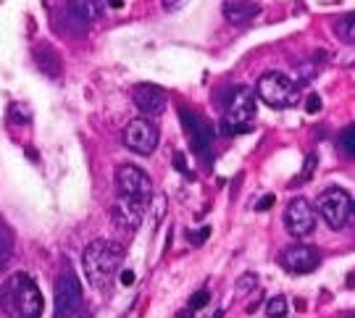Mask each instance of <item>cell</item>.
Here are the masks:
<instances>
[{"label": "cell", "mask_w": 355, "mask_h": 318, "mask_svg": "<svg viewBox=\"0 0 355 318\" xmlns=\"http://www.w3.org/2000/svg\"><path fill=\"white\" fill-rule=\"evenodd\" d=\"M179 118H182V124L187 129V137H190V145L192 150H198V153H203L211 148V140H214V132L208 127V121L200 118V116H195L192 111L187 108H182L179 111Z\"/></svg>", "instance_id": "cell-12"}, {"label": "cell", "mask_w": 355, "mask_h": 318, "mask_svg": "<svg viewBox=\"0 0 355 318\" xmlns=\"http://www.w3.org/2000/svg\"><path fill=\"white\" fill-rule=\"evenodd\" d=\"M284 227L292 237H308L316 229V211L305 197H295L290 200L287 211H284Z\"/></svg>", "instance_id": "cell-9"}, {"label": "cell", "mask_w": 355, "mask_h": 318, "mask_svg": "<svg viewBox=\"0 0 355 318\" xmlns=\"http://www.w3.org/2000/svg\"><path fill=\"white\" fill-rule=\"evenodd\" d=\"M279 263L284 271L290 274H311L316 271L318 263H321V255H318L316 247L311 245H292V247H284L279 255Z\"/></svg>", "instance_id": "cell-10"}, {"label": "cell", "mask_w": 355, "mask_h": 318, "mask_svg": "<svg viewBox=\"0 0 355 318\" xmlns=\"http://www.w3.org/2000/svg\"><path fill=\"white\" fill-rule=\"evenodd\" d=\"M132 100L140 108L142 116H158L166 111V103H168V95L158 85H150V82H140L137 87L132 89Z\"/></svg>", "instance_id": "cell-11"}, {"label": "cell", "mask_w": 355, "mask_h": 318, "mask_svg": "<svg viewBox=\"0 0 355 318\" xmlns=\"http://www.w3.org/2000/svg\"><path fill=\"white\" fill-rule=\"evenodd\" d=\"M255 287H258V276H255V274H245V276H240L237 284H234V292L248 294V292H253Z\"/></svg>", "instance_id": "cell-19"}, {"label": "cell", "mask_w": 355, "mask_h": 318, "mask_svg": "<svg viewBox=\"0 0 355 318\" xmlns=\"http://www.w3.org/2000/svg\"><path fill=\"white\" fill-rule=\"evenodd\" d=\"M208 303H211V292H208V290H198V292L190 297V306L187 308H190V310H198V308H205Z\"/></svg>", "instance_id": "cell-21"}, {"label": "cell", "mask_w": 355, "mask_h": 318, "mask_svg": "<svg viewBox=\"0 0 355 318\" xmlns=\"http://www.w3.org/2000/svg\"><path fill=\"white\" fill-rule=\"evenodd\" d=\"M11 253H13V237H11V231H8V227H3V224H0V268L8 263Z\"/></svg>", "instance_id": "cell-18"}, {"label": "cell", "mask_w": 355, "mask_h": 318, "mask_svg": "<svg viewBox=\"0 0 355 318\" xmlns=\"http://www.w3.org/2000/svg\"><path fill=\"white\" fill-rule=\"evenodd\" d=\"M119 279H121V284H124V287H132V284H135V271H129V268H124Z\"/></svg>", "instance_id": "cell-29"}, {"label": "cell", "mask_w": 355, "mask_h": 318, "mask_svg": "<svg viewBox=\"0 0 355 318\" xmlns=\"http://www.w3.org/2000/svg\"><path fill=\"white\" fill-rule=\"evenodd\" d=\"M124 145H127L132 153L150 155L158 148V129L148 118H135L124 129Z\"/></svg>", "instance_id": "cell-8"}, {"label": "cell", "mask_w": 355, "mask_h": 318, "mask_svg": "<svg viewBox=\"0 0 355 318\" xmlns=\"http://www.w3.org/2000/svg\"><path fill=\"white\" fill-rule=\"evenodd\" d=\"M69 6L85 21H95V19H101L103 13V0H69Z\"/></svg>", "instance_id": "cell-15"}, {"label": "cell", "mask_w": 355, "mask_h": 318, "mask_svg": "<svg viewBox=\"0 0 355 318\" xmlns=\"http://www.w3.org/2000/svg\"><path fill=\"white\" fill-rule=\"evenodd\" d=\"M155 200V221H161L166 213V197L164 195H158V197H153Z\"/></svg>", "instance_id": "cell-26"}, {"label": "cell", "mask_w": 355, "mask_h": 318, "mask_svg": "<svg viewBox=\"0 0 355 318\" xmlns=\"http://www.w3.org/2000/svg\"><path fill=\"white\" fill-rule=\"evenodd\" d=\"M124 250L111 240H92L82 253V268L87 276L89 287L105 292L114 279L119 276V266H121Z\"/></svg>", "instance_id": "cell-1"}, {"label": "cell", "mask_w": 355, "mask_h": 318, "mask_svg": "<svg viewBox=\"0 0 355 318\" xmlns=\"http://www.w3.org/2000/svg\"><path fill=\"white\" fill-rule=\"evenodd\" d=\"M313 166H316V155H308V164H305L303 174L295 179V184H300V182H305V179H311V174H313Z\"/></svg>", "instance_id": "cell-23"}, {"label": "cell", "mask_w": 355, "mask_h": 318, "mask_svg": "<svg viewBox=\"0 0 355 318\" xmlns=\"http://www.w3.org/2000/svg\"><path fill=\"white\" fill-rule=\"evenodd\" d=\"M108 3H111L114 8H121V6H124V0H108Z\"/></svg>", "instance_id": "cell-31"}, {"label": "cell", "mask_w": 355, "mask_h": 318, "mask_svg": "<svg viewBox=\"0 0 355 318\" xmlns=\"http://www.w3.org/2000/svg\"><path fill=\"white\" fill-rule=\"evenodd\" d=\"M255 118V98L248 87H234L229 92L224 118H221V132L224 134H245L250 132V124Z\"/></svg>", "instance_id": "cell-4"}, {"label": "cell", "mask_w": 355, "mask_h": 318, "mask_svg": "<svg viewBox=\"0 0 355 318\" xmlns=\"http://www.w3.org/2000/svg\"><path fill=\"white\" fill-rule=\"evenodd\" d=\"M318 213L331 229H343L353 216V197L340 187H329L318 195Z\"/></svg>", "instance_id": "cell-6"}, {"label": "cell", "mask_w": 355, "mask_h": 318, "mask_svg": "<svg viewBox=\"0 0 355 318\" xmlns=\"http://www.w3.org/2000/svg\"><path fill=\"white\" fill-rule=\"evenodd\" d=\"M334 32H337V37L343 39V42L355 45V11L340 16V19L334 21Z\"/></svg>", "instance_id": "cell-16"}, {"label": "cell", "mask_w": 355, "mask_h": 318, "mask_svg": "<svg viewBox=\"0 0 355 318\" xmlns=\"http://www.w3.org/2000/svg\"><path fill=\"white\" fill-rule=\"evenodd\" d=\"M287 310H290V303H287V297H271L266 303V316L268 318H287Z\"/></svg>", "instance_id": "cell-17"}, {"label": "cell", "mask_w": 355, "mask_h": 318, "mask_svg": "<svg viewBox=\"0 0 355 318\" xmlns=\"http://www.w3.org/2000/svg\"><path fill=\"white\" fill-rule=\"evenodd\" d=\"M116 190L119 200L135 208H145L153 200V182L150 177L132 164H124L116 168Z\"/></svg>", "instance_id": "cell-3"}, {"label": "cell", "mask_w": 355, "mask_h": 318, "mask_svg": "<svg viewBox=\"0 0 355 318\" xmlns=\"http://www.w3.org/2000/svg\"><path fill=\"white\" fill-rule=\"evenodd\" d=\"M192 316V310L187 308V310H182V313H177V318H190Z\"/></svg>", "instance_id": "cell-30"}, {"label": "cell", "mask_w": 355, "mask_h": 318, "mask_svg": "<svg viewBox=\"0 0 355 318\" xmlns=\"http://www.w3.org/2000/svg\"><path fill=\"white\" fill-rule=\"evenodd\" d=\"M305 111H308V114H318V111H321V98H318L316 92H311V95L305 98Z\"/></svg>", "instance_id": "cell-22"}, {"label": "cell", "mask_w": 355, "mask_h": 318, "mask_svg": "<svg viewBox=\"0 0 355 318\" xmlns=\"http://www.w3.org/2000/svg\"><path fill=\"white\" fill-rule=\"evenodd\" d=\"M0 308L11 318L42 316V294L29 274H16L0 290Z\"/></svg>", "instance_id": "cell-2"}, {"label": "cell", "mask_w": 355, "mask_h": 318, "mask_svg": "<svg viewBox=\"0 0 355 318\" xmlns=\"http://www.w3.org/2000/svg\"><path fill=\"white\" fill-rule=\"evenodd\" d=\"M55 318H71L76 313V308L82 306V284L71 271H66L55 281Z\"/></svg>", "instance_id": "cell-7"}, {"label": "cell", "mask_w": 355, "mask_h": 318, "mask_svg": "<svg viewBox=\"0 0 355 318\" xmlns=\"http://www.w3.org/2000/svg\"><path fill=\"white\" fill-rule=\"evenodd\" d=\"M161 3H164V11H168V13H177L187 6V0H161Z\"/></svg>", "instance_id": "cell-24"}, {"label": "cell", "mask_w": 355, "mask_h": 318, "mask_svg": "<svg viewBox=\"0 0 355 318\" xmlns=\"http://www.w3.org/2000/svg\"><path fill=\"white\" fill-rule=\"evenodd\" d=\"M208 234H211L208 227H203V229H198V231H190V242L192 245H203V242L208 240Z\"/></svg>", "instance_id": "cell-25"}, {"label": "cell", "mask_w": 355, "mask_h": 318, "mask_svg": "<svg viewBox=\"0 0 355 318\" xmlns=\"http://www.w3.org/2000/svg\"><path fill=\"white\" fill-rule=\"evenodd\" d=\"M340 145H343L345 155H350V158H355V127L345 129L343 137H340Z\"/></svg>", "instance_id": "cell-20"}, {"label": "cell", "mask_w": 355, "mask_h": 318, "mask_svg": "<svg viewBox=\"0 0 355 318\" xmlns=\"http://www.w3.org/2000/svg\"><path fill=\"white\" fill-rule=\"evenodd\" d=\"M224 16L229 24L242 26L258 16V6L253 0H224Z\"/></svg>", "instance_id": "cell-13"}, {"label": "cell", "mask_w": 355, "mask_h": 318, "mask_svg": "<svg viewBox=\"0 0 355 318\" xmlns=\"http://www.w3.org/2000/svg\"><path fill=\"white\" fill-rule=\"evenodd\" d=\"M35 61H37L40 69H42L45 74H51V77H55V74L61 71V58H58L45 42H42L40 48H35Z\"/></svg>", "instance_id": "cell-14"}, {"label": "cell", "mask_w": 355, "mask_h": 318, "mask_svg": "<svg viewBox=\"0 0 355 318\" xmlns=\"http://www.w3.org/2000/svg\"><path fill=\"white\" fill-rule=\"evenodd\" d=\"M271 205H274V195H266V197H261V200H258L255 211H268Z\"/></svg>", "instance_id": "cell-28"}, {"label": "cell", "mask_w": 355, "mask_h": 318, "mask_svg": "<svg viewBox=\"0 0 355 318\" xmlns=\"http://www.w3.org/2000/svg\"><path fill=\"white\" fill-rule=\"evenodd\" d=\"M255 92H258V98L266 103V105H271V108H290V105H295L297 98H300L297 82L290 79L287 74H282V71H266L263 77L258 79Z\"/></svg>", "instance_id": "cell-5"}, {"label": "cell", "mask_w": 355, "mask_h": 318, "mask_svg": "<svg viewBox=\"0 0 355 318\" xmlns=\"http://www.w3.org/2000/svg\"><path fill=\"white\" fill-rule=\"evenodd\" d=\"M174 166H177V171H187V158H184V153H174Z\"/></svg>", "instance_id": "cell-27"}]
</instances>
